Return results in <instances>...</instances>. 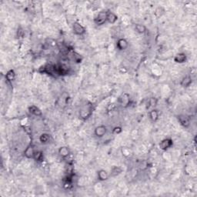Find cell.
Returning <instances> with one entry per match:
<instances>
[{"label": "cell", "mask_w": 197, "mask_h": 197, "mask_svg": "<svg viewBox=\"0 0 197 197\" xmlns=\"http://www.w3.org/2000/svg\"><path fill=\"white\" fill-rule=\"evenodd\" d=\"M107 11H101L100 12H98V15L96 16L94 19L95 23L97 26H102L105 23V22H107Z\"/></svg>", "instance_id": "cell-1"}, {"label": "cell", "mask_w": 197, "mask_h": 197, "mask_svg": "<svg viewBox=\"0 0 197 197\" xmlns=\"http://www.w3.org/2000/svg\"><path fill=\"white\" fill-rule=\"evenodd\" d=\"M72 30L73 33L77 35H83L85 33V27L78 22H75L72 24Z\"/></svg>", "instance_id": "cell-2"}, {"label": "cell", "mask_w": 197, "mask_h": 197, "mask_svg": "<svg viewBox=\"0 0 197 197\" xmlns=\"http://www.w3.org/2000/svg\"><path fill=\"white\" fill-rule=\"evenodd\" d=\"M106 131H107V129H106V127L105 126H98L95 129L94 133L96 137L101 138L103 136H105V134L106 133Z\"/></svg>", "instance_id": "cell-3"}, {"label": "cell", "mask_w": 197, "mask_h": 197, "mask_svg": "<svg viewBox=\"0 0 197 197\" xmlns=\"http://www.w3.org/2000/svg\"><path fill=\"white\" fill-rule=\"evenodd\" d=\"M172 146H173V140L170 139H164L160 143V147L162 150H167Z\"/></svg>", "instance_id": "cell-4"}, {"label": "cell", "mask_w": 197, "mask_h": 197, "mask_svg": "<svg viewBox=\"0 0 197 197\" xmlns=\"http://www.w3.org/2000/svg\"><path fill=\"white\" fill-rule=\"evenodd\" d=\"M178 121L180 123V125L182 126L187 128L190 125V120L187 116H184V115H180L178 116Z\"/></svg>", "instance_id": "cell-5"}, {"label": "cell", "mask_w": 197, "mask_h": 197, "mask_svg": "<svg viewBox=\"0 0 197 197\" xmlns=\"http://www.w3.org/2000/svg\"><path fill=\"white\" fill-rule=\"evenodd\" d=\"M116 46H117L119 50L123 51L128 48L129 43H128V42H127L126 40H125V39H119L118 40V42H117V44H116Z\"/></svg>", "instance_id": "cell-6"}, {"label": "cell", "mask_w": 197, "mask_h": 197, "mask_svg": "<svg viewBox=\"0 0 197 197\" xmlns=\"http://www.w3.org/2000/svg\"><path fill=\"white\" fill-rule=\"evenodd\" d=\"M35 149H34V147H33V145H29L28 147H27L26 150L24 152L25 156L28 159H33V155L35 153Z\"/></svg>", "instance_id": "cell-7"}, {"label": "cell", "mask_w": 197, "mask_h": 197, "mask_svg": "<svg viewBox=\"0 0 197 197\" xmlns=\"http://www.w3.org/2000/svg\"><path fill=\"white\" fill-rule=\"evenodd\" d=\"M52 140V136L48 133H42L40 136V141L42 144H48Z\"/></svg>", "instance_id": "cell-8"}, {"label": "cell", "mask_w": 197, "mask_h": 197, "mask_svg": "<svg viewBox=\"0 0 197 197\" xmlns=\"http://www.w3.org/2000/svg\"><path fill=\"white\" fill-rule=\"evenodd\" d=\"M28 111L31 114H33V116H42V111L40 110V108H38L37 106L35 105H31L28 107Z\"/></svg>", "instance_id": "cell-9"}, {"label": "cell", "mask_w": 197, "mask_h": 197, "mask_svg": "<svg viewBox=\"0 0 197 197\" xmlns=\"http://www.w3.org/2000/svg\"><path fill=\"white\" fill-rule=\"evenodd\" d=\"M186 55L185 53H178L175 55V56L174 57V61L176 62V63H183L186 61Z\"/></svg>", "instance_id": "cell-10"}, {"label": "cell", "mask_w": 197, "mask_h": 197, "mask_svg": "<svg viewBox=\"0 0 197 197\" xmlns=\"http://www.w3.org/2000/svg\"><path fill=\"white\" fill-rule=\"evenodd\" d=\"M98 179L100 181H105L107 180L110 177V174L107 173V171L104 170V169H101L98 172Z\"/></svg>", "instance_id": "cell-11"}, {"label": "cell", "mask_w": 197, "mask_h": 197, "mask_svg": "<svg viewBox=\"0 0 197 197\" xmlns=\"http://www.w3.org/2000/svg\"><path fill=\"white\" fill-rule=\"evenodd\" d=\"M59 154L61 157L66 158L68 157L69 154H70V150H69L68 147L62 146L59 149Z\"/></svg>", "instance_id": "cell-12"}, {"label": "cell", "mask_w": 197, "mask_h": 197, "mask_svg": "<svg viewBox=\"0 0 197 197\" xmlns=\"http://www.w3.org/2000/svg\"><path fill=\"white\" fill-rule=\"evenodd\" d=\"M118 20V16L112 12H108L107 22L111 24H114Z\"/></svg>", "instance_id": "cell-13"}, {"label": "cell", "mask_w": 197, "mask_h": 197, "mask_svg": "<svg viewBox=\"0 0 197 197\" xmlns=\"http://www.w3.org/2000/svg\"><path fill=\"white\" fill-rule=\"evenodd\" d=\"M192 83H193L192 78L190 76H186L182 79L180 85H182V87H189L192 84Z\"/></svg>", "instance_id": "cell-14"}, {"label": "cell", "mask_w": 197, "mask_h": 197, "mask_svg": "<svg viewBox=\"0 0 197 197\" xmlns=\"http://www.w3.org/2000/svg\"><path fill=\"white\" fill-rule=\"evenodd\" d=\"M149 119H151V121H153V123L156 122V121L159 119V112L158 110H151L149 113Z\"/></svg>", "instance_id": "cell-15"}, {"label": "cell", "mask_w": 197, "mask_h": 197, "mask_svg": "<svg viewBox=\"0 0 197 197\" xmlns=\"http://www.w3.org/2000/svg\"><path fill=\"white\" fill-rule=\"evenodd\" d=\"M33 159L36 162H42L44 160L43 153L42 151H35V153H34V155H33Z\"/></svg>", "instance_id": "cell-16"}, {"label": "cell", "mask_w": 197, "mask_h": 197, "mask_svg": "<svg viewBox=\"0 0 197 197\" xmlns=\"http://www.w3.org/2000/svg\"><path fill=\"white\" fill-rule=\"evenodd\" d=\"M6 79H7V81L12 82L14 79H15V71L11 69L7 72L6 75Z\"/></svg>", "instance_id": "cell-17"}, {"label": "cell", "mask_w": 197, "mask_h": 197, "mask_svg": "<svg viewBox=\"0 0 197 197\" xmlns=\"http://www.w3.org/2000/svg\"><path fill=\"white\" fill-rule=\"evenodd\" d=\"M135 30L139 34H143L146 31V27L142 24H136L135 25Z\"/></svg>", "instance_id": "cell-18"}, {"label": "cell", "mask_w": 197, "mask_h": 197, "mask_svg": "<svg viewBox=\"0 0 197 197\" xmlns=\"http://www.w3.org/2000/svg\"><path fill=\"white\" fill-rule=\"evenodd\" d=\"M91 114H92V112H91V111L89 110H82L80 111V112H79L80 117L84 119L89 118L91 116Z\"/></svg>", "instance_id": "cell-19"}, {"label": "cell", "mask_w": 197, "mask_h": 197, "mask_svg": "<svg viewBox=\"0 0 197 197\" xmlns=\"http://www.w3.org/2000/svg\"><path fill=\"white\" fill-rule=\"evenodd\" d=\"M120 102H121V104L122 105H126L129 104V96L128 94H126V93H125L124 95H123V98H120Z\"/></svg>", "instance_id": "cell-20"}, {"label": "cell", "mask_w": 197, "mask_h": 197, "mask_svg": "<svg viewBox=\"0 0 197 197\" xmlns=\"http://www.w3.org/2000/svg\"><path fill=\"white\" fill-rule=\"evenodd\" d=\"M121 172H122V169H121L119 167L114 166L112 169V171H111V175L115 176V175H119V174H120Z\"/></svg>", "instance_id": "cell-21"}, {"label": "cell", "mask_w": 197, "mask_h": 197, "mask_svg": "<svg viewBox=\"0 0 197 197\" xmlns=\"http://www.w3.org/2000/svg\"><path fill=\"white\" fill-rule=\"evenodd\" d=\"M72 57H73V60H74L76 62H77V63L81 62L82 57L80 56L79 54H78V53H73V55H72Z\"/></svg>", "instance_id": "cell-22"}, {"label": "cell", "mask_w": 197, "mask_h": 197, "mask_svg": "<svg viewBox=\"0 0 197 197\" xmlns=\"http://www.w3.org/2000/svg\"><path fill=\"white\" fill-rule=\"evenodd\" d=\"M122 131H123V129H122L120 126H116L112 129V132L114 134H119L122 132Z\"/></svg>", "instance_id": "cell-23"}]
</instances>
